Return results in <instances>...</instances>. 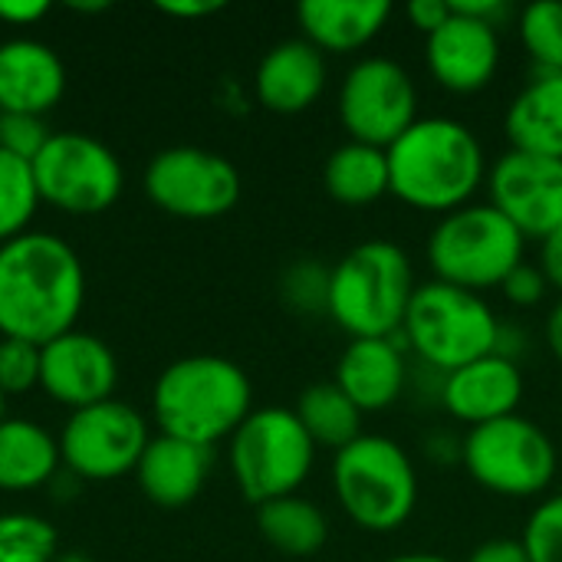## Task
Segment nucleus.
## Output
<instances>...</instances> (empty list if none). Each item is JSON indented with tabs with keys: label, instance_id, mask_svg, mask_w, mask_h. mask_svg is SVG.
<instances>
[{
	"label": "nucleus",
	"instance_id": "18",
	"mask_svg": "<svg viewBox=\"0 0 562 562\" xmlns=\"http://www.w3.org/2000/svg\"><path fill=\"white\" fill-rule=\"evenodd\" d=\"M402 336L392 339H352L336 362L339 392L366 415L385 412L402 402L408 389V359Z\"/></svg>",
	"mask_w": 562,
	"mask_h": 562
},
{
	"label": "nucleus",
	"instance_id": "3",
	"mask_svg": "<svg viewBox=\"0 0 562 562\" xmlns=\"http://www.w3.org/2000/svg\"><path fill=\"white\" fill-rule=\"evenodd\" d=\"M250 412L254 385L247 372L224 356H184L155 379L151 415L158 435L211 451L217 441H231Z\"/></svg>",
	"mask_w": 562,
	"mask_h": 562
},
{
	"label": "nucleus",
	"instance_id": "43",
	"mask_svg": "<svg viewBox=\"0 0 562 562\" xmlns=\"http://www.w3.org/2000/svg\"><path fill=\"white\" fill-rule=\"evenodd\" d=\"M547 346H550L553 359L562 366V300L547 316Z\"/></svg>",
	"mask_w": 562,
	"mask_h": 562
},
{
	"label": "nucleus",
	"instance_id": "21",
	"mask_svg": "<svg viewBox=\"0 0 562 562\" xmlns=\"http://www.w3.org/2000/svg\"><path fill=\"white\" fill-rule=\"evenodd\" d=\"M207 474H211V451L171 435H151L135 468V481L142 494L165 510H178L198 501V494L207 484Z\"/></svg>",
	"mask_w": 562,
	"mask_h": 562
},
{
	"label": "nucleus",
	"instance_id": "4",
	"mask_svg": "<svg viewBox=\"0 0 562 562\" xmlns=\"http://www.w3.org/2000/svg\"><path fill=\"white\" fill-rule=\"evenodd\" d=\"M415 286L412 260L398 244L366 240L329 267L326 316L349 339H392L402 333Z\"/></svg>",
	"mask_w": 562,
	"mask_h": 562
},
{
	"label": "nucleus",
	"instance_id": "47",
	"mask_svg": "<svg viewBox=\"0 0 562 562\" xmlns=\"http://www.w3.org/2000/svg\"><path fill=\"white\" fill-rule=\"evenodd\" d=\"M3 418H7V395L0 392V422H3Z\"/></svg>",
	"mask_w": 562,
	"mask_h": 562
},
{
	"label": "nucleus",
	"instance_id": "9",
	"mask_svg": "<svg viewBox=\"0 0 562 562\" xmlns=\"http://www.w3.org/2000/svg\"><path fill=\"white\" fill-rule=\"evenodd\" d=\"M461 464L477 487L497 497L530 501L557 481L560 451L537 422L517 412L471 428L461 438Z\"/></svg>",
	"mask_w": 562,
	"mask_h": 562
},
{
	"label": "nucleus",
	"instance_id": "37",
	"mask_svg": "<svg viewBox=\"0 0 562 562\" xmlns=\"http://www.w3.org/2000/svg\"><path fill=\"white\" fill-rule=\"evenodd\" d=\"M454 13H464L471 20H481L494 30H501L510 16H514V7L507 0H451Z\"/></svg>",
	"mask_w": 562,
	"mask_h": 562
},
{
	"label": "nucleus",
	"instance_id": "2",
	"mask_svg": "<svg viewBox=\"0 0 562 562\" xmlns=\"http://www.w3.org/2000/svg\"><path fill=\"white\" fill-rule=\"evenodd\" d=\"M389 194L428 214H451L471 204L487 181L484 145L471 125L451 115L418 119L389 148Z\"/></svg>",
	"mask_w": 562,
	"mask_h": 562
},
{
	"label": "nucleus",
	"instance_id": "12",
	"mask_svg": "<svg viewBox=\"0 0 562 562\" xmlns=\"http://www.w3.org/2000/svg\"><path fill=\"white\" fill-rule=\"evenodd\" d=\"M59 438V458L76 481H119L135 474L142 451L151 441L148 418L128 402L109 398L69 412Z\"/></svg>",
	"mask_w": 562,
	"mask_h": 562
},
{
	"label": "nucleus",
	"instance_id": "15",
	"mask_svg": "<svg viewBox=\"0 0 562 562\" xmlns=\"http://www.w3.org/2000/svg\"><path fill=\"white\" fill-rule=\"evenodd\" d=\"M119 385V362L109 342L69 329L40 349V389L69 412L109 402Z\"/></svg>",
	"mask_w": 562,
	"mask_h": 562
},
{
	"label": "nucleus",
	"instance_id": "1",
	"mask_svg": "<svg viewBox=\"0 0 562 562\" xmlns=\"http://www.w3.org/2000/svg\"><path fill=\"white\" fill-rule=\"evenodd\" d=\"M86 303V270L69 240L26 231L0 244V336L46 346L76 329Z\"/></svg>",
	"mask_w": 562,
	"mask_h": 562
},
{
	"label": "nucleus",
	"instance_id": "20",
	"mask_svg": "<svg viewBox=\"0 0 562 562\" xmlns=\"http://www.w3.org/2000/svg\"><path fill=\"white\" fill-rule=\"evenodd\" d=\"M66 92V66L59 53L33 36L0 43V112L46 115Z\"/></svg>",
	"mask_w": 562,
	"mask_h": 562
},
{
	"label": "nucleus",
	"instance_id": "45",
	"mask_svg": "<svg viewBox=\"0 0 562 562\" xmlns=\"http://www.w3.org/2000/svg\"><path fill=\"white\" fill-rule=\"evenodd\" d=\"M56 562H95L89 553H82V550H69V553H59Z\"/></svg>",
	"mask_w": 562,
	"mask_h": 562
},
{
	"label": "nucleus",
	"instance_id": "42",
	"mask_svg": "<svg viewBox=\"0 0 562 562\" xmlns=\"http://www.w3.org/2000/svg\"><path fill=\"white\" fill-rule=\"evenodd\" d=\"M425 454L435 464H458L461 461V441L448 431H435L431 438H425Z\"/></svg>",
	"mask_w": 562,
	"mask_h": 562
},
{
	"label": "nucleus",
	"instance_id": "31",
	"mask_svg": "<svg viewBox=\"0 0 562 562\" xmlns=\"http://www.w3.org/2000/svg\"><path fill=\"white\" fill-rule=\"evenodd\" d=\"M280 296L293 313L326 316L329 310V267L319 260H296L280 277Z\"/></svg>",
	"mask_w": 562,
	"mask_h": 562
},
{
	"label": "nucleus",
	"instance_id": "14",
	"mask_svg": "<svg viewBox=\"0 0 562 562\" xmlns=\"http://www.w3.org/2000/svg\"><path fill=\"white\" fill-rule=\"evenodd\" d=\"M487 194L524 237L543 240L562 224V161L507 148L487 168Z\"/></svg>",
	"mask_w": 562,
	"mask_h": 562
},
{
	"label": "nucleus",
	"instance_id": "7",
	"mask_svg": "<svg viewBox=\"0 0 562 562\" xmlns=\"http://www.w3.org/2000/svg\"><path fill=\"white\" fill-rule=\"evenodd\" d=\"M524 250L527 237L494 204H464L445 214L425 247L435 280L481 296L504 286L524 263Z\"/></svg>",
	"mask_w": 562,
	"mask_h": 562
},
{
	"label": "nucleus",
	"instance_id": "25",
	"mask_svg": "<svg viewBox=\"0 0 562 562\" xmlns=\"http://www.w3.org/2000/svg\"><path fill=\"white\" fill-rule=\"evenodd\" d=\"M326 194L346 207H369L389 194V155L366 142H342L323 165Z\"/></svg>",
	"mask_w": 562,
	"mask_h": 562
},
{
	"label": "nucleus",
	"instance_id": "28",
	"mask_svg": "<svg viewBox=\"0 0 562 562\" xmlns=\"http://www.w3.org/2000/svg\"><path fill=\"white\" fill-rule=\"evenodd\" d=\"M40 204L30 161H20L0 148V244L26 234Z\"/></svg>",
	"mask_w": 562,
	"mask_h": 562
},
{
	"label": "nucleus",
	"instance_id": "8",
	"mask_svg": "<svg viewBox=\"0 0 562 562\" xmlns=\"http://www.w3.org/2000/svg\"><path fill=\"white\" fill-rule=\"evenodd\" d=\"M231 474L240 494L263 507L280 497L300 494L316 464V445L300 425L293 408H254L231 435Z\"/></svg>",
	"mask_w": 562,
	"mask_h": 562
},
{
	"label": "nucleus",
	"instance_id": "29",
	"mask_svg": "<svg viewBox=\"0 0 562 562\" xmlns=\"http://www.w3.org/2000/svg\"><path fill=\"white\" fill-rule=\"evenodd\" d=\"M517 33L537 72H562V3L537 0L517 16Z\"/></svg>",
	"mask_w": 562,
	"mask_h": 562
},
{
	"label": "nucleus",
	"instance_id": "5",
	"mask_svg": "<svg viewBox=\"0 0 562 562\" xmlns=\"http://www.w3.org/2000/svg\"><path fill=\"white\" fill-rule=\"evenodd\" d=\"M333 494L366 533L402 530L418 507V471L389 435H359L333 458Z\"/></svg>",
	"mask_w": 562,
	"mask_h": 562
},
{
	"label": "nucleus",
	"instance_id": "40",
	"mask_svg": "<svg viewBox=\"0 0 562 562\" xmlns=\"http://www.w3.org/2000/svg\"><path fill=\"white\" fill-rule=\"evenodd\" d=\"M49 13L46 0H0V23L10 26H33Z\"/></svg>",
	"mask_w": 562,
	"mask_h": 562
},
{
	"label": "nucleus",
	"instance_id": "33",
	"mask_svg": "<svg viewBox=\"0 0 562 562\" xmlns=\"http://www.w3.org/2000/svg\"><path fill=\"white\" fill-rule=\"evenodd\" d=\"M40 349L36 342L0 336V392L7 398L40 389Z\"/></svg>",
	"mask_w": 562,
	"mask_h": 562
},
{
	"label": "nucleus",
	"instance_id": "34",
	"mask_svg": "<svg viewBox=\"0 0 562 562\" xmlns=\"http://www.w3.org/2000/svg\"><path fill=\"white\" fill-rule=\"evenodd\" d=\"M53 138L46 115H26V112H0V148L20 161H33L46 142Z\"/></svg>",
	"mask_w": 562,
	"mask_h": 562
},
{
	"label": "nucleus",
	"instance_id": "46",
	"mask_svg": "<svg viewBox=\"0 0 562 562\" xmlns=\"http://www.w3.org/2000/svg\"><path fill=\"white\" fill-rule=\"evenodd\" d=\"M72 10H89V13H99V10H105L109 3H69Z\"/></svg>",
	"mask_w": 562,
	"mask_h": 562
},
{
	"label": "nucleus",
	"instance_id": "16",
	"mask_svg": "<svg viewBox=\"0 0 562 562\" xmlns=\"http://www.w3.org/2000/svg\"><path fill=\"white\" fill-rule=\"evenodd\" d=\"M425 63L441 89L454 95L481 92L501 66V30L464 13H451L441 30L425 36Z\"/></svg>",
	"mask_w": 562,
	"mask_h": 562
},
{
	"label": "nucleus",
	"instance_id": "11",
	"mask_svg": "<svg viewBox=\"0 0 562 562\" xmlns=\"http://www.w3.org/2000/svg\"><path fill=\"white\" fill-rule=\"evenodd\" d=\"M155 207L181 221H214L240 201V171L231 158L198 145L161 148L142 175Z\"/></svg>",
	"mask_w": 562,
	"mask_h": 562
},
{
	"label": "nucleus",
	"instance_id": "22",
	"mask_svg": "<svg viewBox=\"0 0 562 562\" xmlns=\"http://www.w3.org/2000/svg\"><path fill=\"white\" fill-rule=\"evenodd\" d=\"M303 40L326 53H356L369 46L392 20L389 0H306L296 7Z\"/></svg>",
	"mask_w": 562,
	"mask_h": 562
},
{
	"label": "nucleus",
	"instance_id": "44",
	"mask_svg": "<svg viewBox=\"0 0 562 562\" xmlns=\"http://www.w3.org/2000/svg\"><path fill=\"white\" fill-rule=\"evenodd\" d=\"M385 562H451L448 557H441V553H402V557H392V560Z\"/></svg>",
	"mask_w": 562,
	"mask_h": 562
},
{
	"label": "nucleus",
	"instance_id": "24",
	"mask_svg": "<svg viewBox=\"0 0 562 562\" xmlns=\"http://www.w3.org/2000/svg\"><path fill=\"white\" fill-rule=\"evenodd\" d=\"M59 438L33 418L0 422V491L26 494L59 477Z\"/></svg>",
	"mask_w": 562,
	"mask_h": 562
},
{
	"label": "nucleus",
	"instance_id": "38",
	"mask_svg": "<svg viewBox=\"0 0 562 562\" xmlns=\"http://www.w3.org/2000/svg\"><path fill=\"white\" fill-rule=\"evenodd\" d=\"M464 562H530V553L524 540L497 537V540H484L481 547H474Z\"/></svg>",
	"mask_w": 562,
	"mask_h": 562
},
{
	"label": "nucleus",
	"instance_id": "30",
	"mask_svg": "<svg viewBox=\"0 0 562 562\" xmlns=\"http://www.w3.org/2000/svg\"><path fill=\"white\" fill-rule=\"evenodd\" d=\"M59 537L40 514H0V562H56Z\"/></svg>",
	"mask_w": 562,
	"mask_h": 562
},
{
	"label": "nucleus",
	"instance_id": "26",
	"mask_svg": "<svg viewBox=\"0 0 562 562\" xmlns=\"http://www.w3.org/2000/svg\"><path fill=\"white\" fill-rule=\"evenodd\" d=\"M257 527H260V537L283 557H293V560H310L316 557L326 540H329V520L326 514L293 494V497H280V501H270L263 507H257Z\"/></svg>",
	"mask_w": 562,
	"mask_h": 562
},
{
	"label": "nucleus",
	"instance_id": "23",
	"mask_svg": "<svg viewBox=\"0 0 562 562\" xmlns=\"http://www.w3.org/2000/svg\"><path fill=\"white\" fill-rule=\"evenodd\" d=\"M504 132L514 151L562 161V72H533L514 95Z\"/></svg>",
	"mask_w": 562,
	"mask_h": 562
},
{
	"label": "nucleus",
	"instance_id": "35",
	"mask_svg": "<svg viewBox=\"0 0 562 562\" xmlns=\"http://www.w3.org/2000/svg\"><path fill=\"white\" fill-rule=\"evenodd\" d=\"M504 296L514 303V306H537L543 296H547V290H550V283H547V277H543V270L540 267H533V263H520L507 280H504Z\"/></svg>",
	"mask_w": 562,
	"mask_h": 562
},
{
	"label": "nucleus",
	"instance_id": "39",
	"mask_svg": "<svg viewBox=\"0 0 562 562\" xmlns=\"http://www.w3.org/2000/svg\"><path fill=\"white\" fill-rule=\"evenodd\" d=\"M537 267L543 270L550 290L562 293V224L540 240V263Z\"/></svg>",
	"mask_w": 562,
	"mask_h": 562
},
{
	"label": "nucleus",
	"instance_id": "32",
	"mask_svg": "<svg viewBox=\"0 0 562 562\" xmlns=\"http://www.w3.org/2000/svg\"><path fill=\"white\" fill-rule=\"evenodd\" d=\"M520 540L530 553V562H562V494L537 504Z\"/></svg>",
	"mask_w": 562,
	"mask_h": 562
},
{
	"label": "nucleus",
	"instance_id": "10",
	"mask_svg": "<svg viewBox=\"0 0 562 562\" xmlns=\"http://www.w3.org/2000/svg\"><path fill=\"white\" fill-rule=\"evenodd\" d=\"M30 168L40 201L72 217L109 211L125 188L119 155L86 132H53Z\"/></svg>",
	"mask_w": 562,
	"mask_h": 562
},
{
	"label": "nucleus",
	"instance_id": "13",
	"mask_svg": "<svg viewBox=\"0 0 562 562\" xmlns=\"http://www.w3.org/2000/svg\"><path fill=\"white\" fill-rule=\"evenodd\" d=\"M339 122L352 142L389 148L418 122V89L412 72L389 56L352 63L339 86Z\"/></svg>",
	"mask_w": 562,
	"mask_h": 562
},
{
	"label": "nucleus",
	"instance_id": "36",
	"mask_svg": "<svg viewBox=\"0 0 562 562\" xmlns=\"http://www.w3.org/2000/svg\"><path fill=\"white\" fill-rule=\"evenodd\" d=\"M405 13H408V20H412V26L418 30V33H425V36H431L435 30H441L448 20H451V0H412L408 7H405Z\"/></svg>",
	"mask_w": 562,
	"mask_h": 562
},
{
	"label": "nucleus",
	"instance_id": "17",
	"mask_svg": "<svg viewBox=\"0 0 562 562\" xmlns=\"http://www.w3.org/2000/svg\"><path fill=\"white\" fill-rule=\"evenodd\" d=\"M524 392L527 385H524L520 366L491 352L477 362H468L441 375L438 402L445 405L451 418L464 422L468 428H477V425L517 415Z\"/></svg>",
	"mask_w": 562,
	"mask_h": 562
},
{
	"label": "nucleus",
	"instance_id": "41",
	"mask_svg": "<svg viewBox=\"0 0 562 562\" xmlns=\"http://www.w3.org/2000/svg\"><path fill=\"white\" fill-rule=\"evenodd\" d=\"M158 10L168 16H178V20H198V16H211V13L224 10V3L221 0H161Z\"/></svg>",
	"mask_w": 562,
	"mask_h": 562
},
{
	"label": "nucleus",
	"instance_id": "19",
	"mask_svg": "<svg viewBox=\"0 0 562 562\" xmlns=\"http://www.w3.org/2000/svg\"><path fill=\"white\" fill-rule=\"evenodd\" d=\"M326 56L303 36L280 40L270 46L254 72L257 102L277 115L306 112L326 89Z\"/></svg>",
	"mask_w": 562,
	"mask_h": 562
},
{
	"label": "nucleus",
	"instance_id": "27",
	"mask_svg": "<svg viewBox=\"0 0 562 562\" xmlns=\"http://www.w3.org/2000/svg\"><path fill=\"white\" fill-rule=\"evenodd\" d=\"M293 412L313 438V445L329 448L333 454L362 435V412L339 392L336 382H316L303 389Z\"/></svg>",
	"mask_w": 562,
	"mask_h": 562
},
{
	"label": "nucleus",
	"instance_id": "6",
	"mask_svg": "<svg viewBox=\"0 0 562 562\" xmlns=\"http://www.w3.org/2000/svg\"><path fill=\"white\" fill-rule=\"evenodd\" d=\"M497 333L501 319L481 293L428 280L415 286L398 336L425 369L448 375L491 356L497 349Z\"/></svg>",
	"mask_w": 562,
	"mask_h": 562
}]
</instances>
